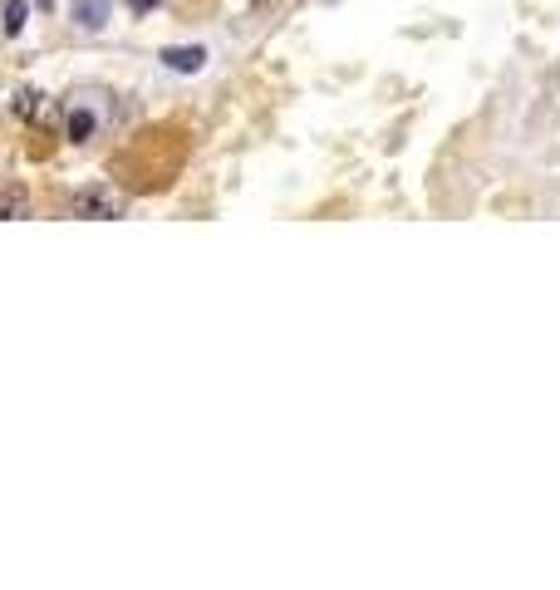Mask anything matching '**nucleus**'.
<instances>
[{
  "label": "nucleus",
  "mask_w": 560,
  "mask_h": 590,
  "mask_svg": "<svg viewBox=\"0 0 560 590\" xmlns=\"http://www.w3.org/2000/svg\"><path fill=\"white\" fill-rule=\"evenodd\" d=\"M74 217H84V222H113V217H123V197L113 187H79L74 192Z\"/></svg>",
  "instance_id": "1"
},
{
  "label": "nucleus",
  "mask_w": 560,
  "mask_h": 590,
  "mask_svg": "<svg viewBox=\"0 0 560 590\" xmlns=\"http://www.w3.org/2000/svg\"><path fill=\"white\" fill-rule=\"evenodd\" d=\"M25 212H30L25 182H5V187H0V222H15V217H25Z\"/></svg>",
  "instance_id": "2"
},
{
  "label": "nucleus",
  "mask_w": 560,
  "mask_h": 590,
  "mask_svg": "<svg viewBox=\"0 0 560 590\" xmlns=\"http://www.w3.org/2000/svg\"><path fill=\"white\" fill-rule=\"evenodd\" d=\"M163 64L177 69V74H197L207 64V50L202 45H182V50H163Z\"/></svg>",
  "instance_id": "3"
},
{
  "label": "nucleus",
  "mask_w": 560,
  "mask_h": 590,
  "mask_svg": "<svg viewBox=\"0 0 560 590\" xmlns=\"http://www.w3.org/2000/svg\"><path fill=\"white\" fill-rule=\"evenodd\" d=\"M74 20H79L84 30H104V25H109V0H79V5H74Z\"/></svg>",
  "instance_id": "4"
},
{
  "label": "nucleus",
  "mask_w": 560,
  "mask_h": 590,
  "mask_svg": "<svg viewBox=\"0 0 560 590\" xmlns=\"http://www.w3.org/2000/svg\"><path fill=\"white\" fill-rule=\"evenodd\" d=\"M40 109H45V94L40 89H20L15 94V114L20 118H40Z\"/></svg>",
  "instance_id": "5"
},
{
  "label": "nucleus",
  "mask_w": 560,
  "mask_h": 590,
  "mask_svg": "<svg viewBox=\"0 0 560 590\" xmlns=\"http://www.w3.org/2000/svg\"><path fill=\"white\" fill-rule=\"evenodd\" d=\"M69 138H74V143H89V138H94V114H89V109H74V114H69Z\"/></svg>",
  "instance_id": "6"
},
{
  "label": "nucleus",
  "mask_w": 560,
  "mask_h": 590,
  "mask_svg": "<svg viewBox=\"0 0 560 590\" xmlns=\"http://www.w3.org/2000/svg\"><path fill=\"white\" fill-rule=\"evenodd\" d=\"M25 20H30V5H25V0H10V5H5V35H20Z\"/></svg>",
  "instance_id": "7"
},
{
  "label": "nucleus",
  "mask_w": 560,
  "mask_h": 590,
  "mask_svg": "<svg viewBox=\"0 0 560 590\" xmlns=\"http://www.w3.org/2000/svg\"><path fill=\"white\" fill-rule=\"evenodd\" d=\"M128 5H133L138 15H148V10H158V0H128Z\"/></svg>",
  "instance_id": "8"
}]
</instances>
